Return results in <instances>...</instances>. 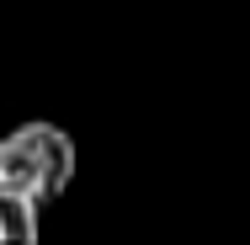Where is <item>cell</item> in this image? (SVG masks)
I'll return each instance as SVG.
<instances>
[{
    "label": "cell",
    "instance_id": "6da1fadb",
    "mask_svg": "<svg viewBox=\"0 0 250 245\" xmlns=\"http://www.w3.org/2000/svg\"><path fill=\"white\" fill-rule=\"evenodd\" d=\"M0 176L38 208H48L75 181V139L59 123H21L0 139Z\"/></svg>",
    "mask_w": 250,
    "mask_h": 245
},
{
    "label": "cell",
    "instance_id": "7a4b0ae2",
    "mask_svg": "<svg viewBox=\"0 0 250 245\" xmlns=\"http://www.w3.org/2000/svg\"><path fill=\"white\" fill-rule=\"evenodd\" d=\"M38 235H43V208L0 176V245H38Z\"/></svg>",
    "mask_w": 250,
    "mask_h": 245
}]
</instances>
